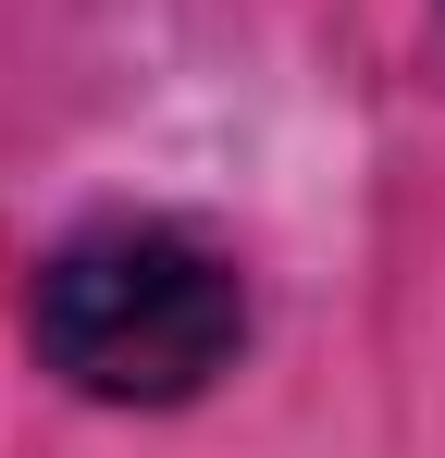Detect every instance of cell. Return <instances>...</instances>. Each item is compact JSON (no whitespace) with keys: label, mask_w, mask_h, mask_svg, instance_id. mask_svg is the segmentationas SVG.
Masks as SVG:
<instances>
[{"label":"cell","mask_w":445,"mask_h":458,"mask_svg":"<svg viewBox=\"0 0 445 458\" xmlns=\"http://www.w3.org/2000/svg\"><path fill=\"white\" fill-rule=\"evenodd\" d=\"M25 335H38V372H63L99 409H186L248 347V273L198 224L99 211L38 260Z\"/></svg>","instance_id":"cell-1"}]
</instances>
